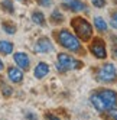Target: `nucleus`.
I'll use <instances>...</instances> for the list:
<instances>
[{"instance_id":"nucleus-11","label":"nucleus","mask_w":117,"mask_h":120,"mask_svg":"<svg viewBox=\"0 0 117 120\" xmlns=\"http://www.w3.org/2000/svg\"><path fill=\"white\" fill-rule=\"evenodd\" d=\"M91 103H93V106L98 110V111H106V106H104V101L103 98L100 97V94H93L91 96Z\"/></svg>"},{"instance_id":"nucleus-6","label":"nucleus","mask_w":117,"mask_h":120,"mask_svg":"<svg viewBox=\"0 0 117 120\" xmlns=\"http://www.w3.org/2000/svg\"><path fill=\"white\" fill-rule=\"evenodd\" d=\"M90 51H91V54H93L95 58H98V59H104V58L107 56L106 45H104V42H103L101 39H95L93 44H91Z\"/></svg>"},{"instance_id":"nucleus-24","label":"nucleus","mask_w":117,"mask_h":120,"mask_svg":"<svg viewBox=\"0 0 117 120\" xmlns=\"http://www.w3.org/2000/svg\"><path fill=\"white\" fill-rule=\"evenodd\" d=\"M116 55H117V49H116Z\"/></svg>"},{"instance_id":"nucleus-2","label":"nucleus","mask_w":117,"mask_h":120,"mask_svg":"<svg viewBox=\"0 0 117 120\" xmlns=\"http://www.w3.org/2000/svg\"><path fill=\"white\" fill-rule=\"evenodd\" d=\"M72 28L77 33V36L81 39V41H90L91 35H93V28H91V25L82 18H75L72 19L71 22Z\"/></svg>"},{"instance_id":"nucleus-23","label":"nucleus","mask_w":117,"mask_h":120,"mask_svg":"<svg viewBox=\"0 0 117 120\" xmlns=\"http://www.w3.org/2000/svg\"><path fill=\"white\" fill-rule=\"evenodd\" d=\"M3 70V62H2V59H0V71Z\"/></svg>"},{"instance_id":"nucleus-18","label":"nucleus","mask_w":117,"mask_h":120,"mask_svg":"<svg viewBox=\"0 0 117 120\" xmlns=\"http://www.w3.org/2000/svg\"><path fill=\"white\" fill-rule=\"evenodd\" d=\"M52 22H55V23H59V22H62L64 20V18H62V15L58 12V10H55L54 13H52Z\"/></svg>"},{"instance_id":"nucleus-22","label":"nucleus","mask_w":117,"mask_h":120,"mask_svg":"<svg viewBox=\"0 0 117 120\" xmlns=\"http://www.w3.org/2000/svg\"><path fill=\"white\" fill-rule=\"evenodd\" d=\"M113 22H116V23H117V12H116V13H113Z\"/></svg>"},{"instance_id":"nucleus-19","label":"nucleus","mask_w":117,"mask_h":120,"mask_svg":"<svg viewBox=\"0 0 117 120\" xmlns=\"http://www.w3.org/2000/svg\"><path fill=\"white\" fill-rule=\"evenodd\" d=\"M93 2V4L95 7H104L106 6V0H91Z\"/></svg>"},{"instance_id":"nucleus-21","label":"nucleus","mask_w":117,"mask_h":120,"mask_svg":"<svg viewBox=\"0 0 117 120\" xmlns=\"http://www.w3.org/2000/svg\"><path fill=\"white\" fill-rule=\"evenodd\" d=\"M3 94H4V97H9L10 94H12V88L9 87V85L4 84V87H3Z\"/></svg>"},{"instance_id":"nucleus-20","label":"nucleus","mask_w":117,"mask_h":120,"mask_svg":"<svg viewBox=\"0 0 117 120\" xmlns=\"http://www.w3.org/2000/svg\"><path fill=\"white\" fill-rule=\"evenodd\" d=\"M36 2H38V4L44 6V7H48V6L52 4V0H36Z\"/></svg>"},{"instance_id":"nucleus-25","label":"nucleus","mask_w":117,"mask_h":120,"mask_svg":"<svg viewBox=\"0 0 117 120\" xmlns=\"http://www.w3.org/2000/svg\"><path fill=\"white\" fill-rule=\"evenodd\" d=\"M116 3H117V0H116Z\"/></svg>"},{"instance_id":"nucleus-3","label":"nucleus","mask_w":117,"mask_h":120,"mask_svg":"<svg viewBox=\"0 0 117 120\" xmlns=\"http://www.w3.org/2000/svg\"><path fill=\"white\" fill-rule=\"evenodd\" d=\"M81 67V62L78 59H74L68 54H58V70L59 71H69V70H77Z\"/></svg>"},{"instance_id":"nucleus-14","label":"nucleus","mask_w":117,"mask_h":120,"mask_svg":"<svg viewBox=\"0 0 117 120\" xmlns=\"http://www.w3.org/2000/svg\"><path fill=\"white\" fill-rule=\"evenodd\" d=\"M32 20L35 22L36 25H40V26H44V25H45V16H44L42 12L35 10V12L32 13Z\"/></svg>"},{"instance_id":"nucleus-10","label":"nucleus","mask_w":117,"mask_h":120,"mask_svg":"<svg viewBox=\"0 0 117 120\" xmlns=\"http://www.w3.org/2000/svg\"><path fill=\"white\" fill-rule=\"evenodd\" d=\"M49 74V65L45 64V62H39L36 67H35V77L36 78H44Z\"/></svg>"},{"instance_id":"nucleus-1","label":"nucleus","mask_w":117,"mask_h":120,"mask_svg":"<svg viewBox=\"0 0 117 120\" xmlns=\"http://www.w3.org/2000/svg\"><path fill=\"white\" fill-rule=\"evenodd\" d=\"M58 42L64 48H66L68 51H72V52H80L81 51V44H80L78 38L74 36L71 32L65 30V29L58 32Z\"/></svg>"},{"instance_id":"nucleus-7","label":"nucleus","mask_w":117,"mask_h":120,"mask_svg":"<svg viewBox=\"0 0 117 120\" xmlns=\"http://www.w3.org/2000/svg\"><path fill=\"white\" fill-rule=\"evenodd\" d=\"M52 51H54V45L48 38H40L35 45V52L46 54V52H52Z\"/></svg>"},{"instance_id":"nucleus-4","label":"nucleus","mask_w":117,"mask_h":120,"mask_svg":"<svg viewBox=\"0 0 117 120\" xmlns=\"http://www.w3.org/2000/svg\"><path fill=\"white\" fill-rule=\"evenodd\" d=\"M116 68L113 64H104L98 71V80H101L103 82H111L116 80Z\"/></svg>"},{"instance_id":"nucleus-9","label":"nucleus","mask_w":117,"mask_h":120,"mask_svg":"<svg viewBox=\"0 0 117 120\" xmlns=\"http://www.w3.org/2000/svg\"><path fill=\"white\" fill-rule=\"evenodd\" d=\"M13 59H15L16 65H18L19 68H22V70H29V67H30V61H29V56H28L26 54H23V52H18V54H15Z\"/></svg>"},{"instance_id":"nucleus-17","label":"nucleus","mask_w":117,"mask_h":120,"mask_svg":"<svg viewBox=\"0 0 117 120\" xmlns=\"http://www.w3.org/2000/svg\"><path fill=\"white\" fill-rule=\"evenodd\" d=\"M2 7H3V10L9 12V13H13L15 12V7H13V4H12L10 0H3V2H2Z\"/></svg>"},{"instance_id":"nucleus-8","label":"nucleus","mask_w":117,"mask_h":120,"mask_svg":"<svg viewBox=\"0 0 117 120\" xmlns=\"http://www.w3.org/2000/svg\"><path fill=\"white\" fill-rule=\"evenodd\" d=\"M7 75H9L10 81L15 82V84H19L23 80L22 68H19V67H9V70H7Z\"/></svg>"},{"instance_id":"nucleus-12","label":"nucleus","mask_w":117,"mask_h":120,"mask_svg":"<svg viewBox=\"0 0 117 120\" xmlns=\"http://www.w3.org/2000/svg\"><path fill=\"white\" fill-rule=\"evenodd\" d=\"M68 9H71L72 12H82L85 9V4L81 2V0H71L68 4H65Z\"/></svg>"},{"instance_id":"nucleus-15","label":"nucleus","mask_w":117,"mask_h":120,"mask_svg":"<svg viewBox=\"0 0 117 120\" xmlns=\"http://www.w3.org/2000/svg\"><path fill=\"white\" fill-rule=\"evenodd\" d=\"M94 26L100 30V32H106L107 30V23L104 19H101L100 16H95L94 18Z\"/></svg>"},{"instance_id":"nucleus-5","label":"nucleus","mask_w":117,"mask_h":120,"mask_svg":"<svg viewBox=\"0 0 117 120\" xmlns=\"http://www.w3.org/2000/svg\"><path fill=\"white\" fill-rule=\"evenodd\" d=\"M98 94H100V97L103 98L107 111L116 107V104H117V93H114L111 90H101V91H98Z\"/></svg>"},{"instance_id":"nucleus-13","label":"nucleus","mask_w":117,"mask_h":120,"mask_svg":"<svg viewBox=\"0 0 117 120\" xmlns=\"http://www.w3.org/2000/svg\"><path fill=\"white\" fill-rule=\"evenodd\" d=\"M13 51V44L9 41H0V54H4V55H9L12 54Z\"/></svg>"},{"instance_id":"nucleus-16","label":"nucleus","mask_w":117,"mask_h":120,"mask_svg":"<svg viewBox=\"0 0 117 120\" xmlns=\"http://www.w3.org/2000/svg\"><path fill=\"white\" fill-rule=\"evenodd\" d=\"M3 30L7 32L9 35H13V33H16V25L6 20V22H3Z\"/></svg>"}]
</instances>
